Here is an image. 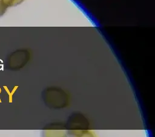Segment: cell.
Here are the masks:
<instances>
[{"label": "cell", "instance_id": "6da1fadb", "mask_svg": "<svg viewBox=\"0 0 155 137\" xmlns=\"http://www.w3.org/2000/svg\"><path fill=\"white\" fill-rule=\"evenodd\" d=\"M68 96L62 90L49 89L43 94V101L45 104L51 109H59L65 107L68 102Z\"/></svg>", "mask_w": 155, "mask_h": 137}, {"label": "cell", "instance_id": "7a4b0ae2", "mask_svg": "<svg viewBox=\"0 0 155 137\" xmlns=\"http://www.w3.org/2000/svg\"><path fill=\"white\" fill-rule=\"evenodd\" d=\"M67 135V137H97L93 131L86 129L68 130Z\"/></svg>", "mask_w": 155, "mask_h": 137}, {"label": "cell", "instance_id": "3957f363", "mask_svg": "<svg viewBox=\"0 0 155 137\" xmlns=\"http://www.w3.org/2000/svg\"><path fill=\"white\" fill-rule=\"evenodd\" d=\"M42 137H67V130L64 129H47L43 130Z\"/></svg>", "mask_w": 155, "mask_h": 137}, {"label": "cell", "instance_id": "277c9868", "mask_svg": "<svg viewBox=\"0 0 155 137\" xmlns=\"http://www.w3.org/2000/svg\"><path fill=\"white\" fill-rule=\"evenodd\" d=\"M24 0H0V17L3 16L7 8L21 3Z\"/></svg>", "mask_w": 155, "mask_h": 137}]
</instances>
